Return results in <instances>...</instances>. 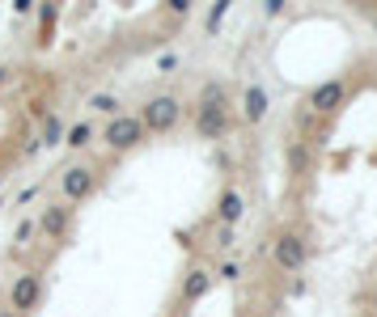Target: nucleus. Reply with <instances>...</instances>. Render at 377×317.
<instances>
[{"label": "nucleus", "instance_id": "nucleus-10", "mask_svg": "<svg viewBox=\"0 0 377 317\" xmlns=\"http://www.w3.org/2000/svg\"><path fill=\"white\" fill-rule=\"evenodd\" d=\"M38 17H43V26H52V21H56V5H43Z\"/></svg>", "mask_w": 377, "mask_h": 317}, {"label": "nucleus", "instance_id": "nucleus-8", "mask_svg": "<svg viewBox=\"0 0 377 317\" xmlns=\"http://www.w3.org/2000/svg\"><path fill=\"white\" fill-rule=\"evenodd\" d=\"M89 106H93V110H102V114H115V110H119V102H115L111 93H93V97H89Z\"/></svg>", "mask_w": 377, "mask_h": 317}, {"label": "nucleus", "instance_id": "nucleus-1", "mask_svg": "<svg viewBox=\"0 0 377 317\" xmlns=\"http://www.w3.org/2000/svg\"><path fill=\"white\" fill-rule=\"evenodd\" d=\"M140 123L144 131H153V136H165L183 123V102L174 93H157V97H148L144 110H140Z\"/></svg>", "mask_w": 377, "mask_h": 317}, {"label": "nucleus", "instance_id": "nucleus-15", "mask_svg": "<svg viewBox=\"0 0 377 317\" xmlns=\"http://www.w3.org/2000/svg\"><path fill=\"white\" fill-rule=\"evenodd\" d=\"M0 182H5V174H0Z\"/></svg>", "mask_w": 377, "mask_h": 317}, {"label": "nucleus", "instance_id": "nucleus-3", "mask_svg": "<svg viewBox=\"0 0 377 317\" xmlns=\"http://www.w3.org/2000/svg\"><path fill=\"white\" fill-rule=\"evenodd\" d=\"M38 296H43V275H38V271L17 275V279H13V288H9V305H13V313H17V317L26 313V309H34V305H38Z\"/></svg>", "mask_w": 377, "mask_h": 317}, {"label": "nucleus", "instance_id": "nucleus-5", "mask_svg": "<svg viewBox=\"0 0 377 317\" xmlns=\"http://www.w3.org/2000/svg\"><path fill=\"white\" fill-rule=\"evenodd\" d=\"M212 283H216V275H212V271H204V266H191V271L183 275V288H179L183 305H195V301H204L208 292H212Z\"/></svg>", "mask_w": 377, "mask_h": 317}, {"label": "nucleus", "instance_id": "nucleus-2", "mask_svg": "<svg viewBox=\"0 0 377 317\" xmlns=\"http://www.w3.org/2000/svg\"><path fill=\"white\" fill-rule=\"evenodd\" d=\"M144 136H148V131H144V123H140V114H115L111 123H106V131H102V140H106V149H111V153H128V149H136Z\"/></svg>", "mask_w": 377, "mask_h": 317}, {"label": "nucleus", "instance_id": "nucleus-7", "mask_svg": "<svg viewBox=\"0 0 377 317\" xmlns=\"http://www.w3.org/2000/svg\"><path fill=\"white\" fill-rule=\"evenodd\" d=\"M89 140H93V127H89V123H72V127H68V140H64V144H68V149H85Z\"/></svg>", "mask_w": 377, "mask_h": 317}, {"label": "nucleus", "instance_id": "nucleus-4", "mask_svg": "<svg viewBox=\"0 0 377 317\" xmlns=\"http://www.w3.org/2000/svg\"><path fill=\"white\" fill-rule=\"evenodd\" d=\"M93 169L89 165H72V169H64V178H60V186H64V199L68 203H81V199H89L93 194Z\"/></svg>", "mask_w": 377, "mask_h": 317}, {"label": "nucleus", "instance_id": "nucleus-9", "mask_svg": "<svg viewBox=\"0 0 377 317\" xmlns=\"http://www.w3.org/2000/svg\"><path fill=\"white\" fill-rule=\"evenodd\" d=\"M64 127H60V118H47V144H60Z\"/></svg>", "mask_w": 377, "mask_h": 317}, {"label": "nucleus", "instance_id": "nucleus-13", "mask_svg": "<svg viewBox=\"0 0 377 317\" xmlns=\"http://www.w3.org/2000/svg\"><path fill=\"white\" fill-rule=\"evenodd\" d=\"M0 317H17V313H13V309H0Z\"/></svg>", "mask_w": 377, "mask_h": 317}, {"label": "nucleus", "instance_id": "nucleus-6", "mask_svg": "<svg viewBox=\"0 0 377 317\" xmlns=\"http://www.w3.org/2000/svg\"><path fill=\"white\" fill-rule=\"evenodd\" d=\"M38 229L52 237V241H60L64 233H68V203H52L43 212V220H38Z\"/></svg>", "mask_w": 377, "mask_h": 317}, {"label": "nucleus", "instance_id": "nucleus-12", "mask_svg": "<svg viewBox=\"0 0 377 317\" xmlns=\"http://www.w3.org/2000/svg\"><path fill=\"white\" fill-rule=\"evenodd\" d=\"M9 81V68H0V85H5Z\"/></svg>", "mask_w": 377, "mask_h": 317}, {"label": "nucleus", "instance_id": "nucleus-11", "mask_svg": "<svg viewBox=\"0 0 377 317\" xmlns=\"http://www.w3.org/2000/svg\"><path fill=\"white\" fill-rule=\"evenodd\" d=\"M30 233H34V225H30V220H21V225H17V241H26Z\"/></svg>", "mask_w": 377, "mask_h": 317}, {"label": "nucleus", "instance_id": "nucleus-14", "mask_svg": "<svg viewBox=\"0 0 377 317\" xmlns=\"http://www.w3.org/2000/svg\"><path fill=\"white\" fill-rule=\"evenodd\" d=\"M0 207H5V199H0Z\"/></svg>", "mask_w": 377, "mask_h": 317}]
</instances>
